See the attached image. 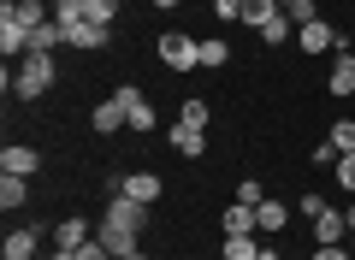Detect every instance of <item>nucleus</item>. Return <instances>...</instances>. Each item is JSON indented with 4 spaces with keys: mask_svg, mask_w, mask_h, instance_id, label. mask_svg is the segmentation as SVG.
Returning a JSON list of instances; mask_svg holds the SVG:
<instances>
[{
    "mask_svg": "<svg viewBox=\"0 0 355 260\" xmlns=\"http://www.w3.org/2000/svg\"><path fill=\"white\" fill-rule=\"evenodd\" d=\"M53 71H60L53 53H24L18 71H12V95H18V101H42V95L53 89Z\"/></svg>",
    "mask_w": 355,
    "mask_h": 260,
    "instance_id": "nucleus-1",
    "label": "nucleus"
},
{
    "mask_svg": "<svg viewBox=\"0 0 355 260\" xmlns=\"http://www.w3.org/2000/svg\"><path fill=\"white\" fill-rule=\"evenodd\" d=\"M160 65H166V71H196V65H202V36H190V30H166V36H160Z\"/></svg>",
    "mask_w": 355,
    "mask_h": 260,
    "instance_id": "nucleus-2",
    "label": "nucleus"
},
{
    "mask_svg": "<svg viewBox=\"0 0 355 260\" xmlns=\"http://www.w3.org/2000/svg\"><path fill=\"white\" fill-rule=\"evenodd\" d=\"M0 53H6V65H12V60H24V53H30V24H24V18L12 12V0L0 6Z\"/></svg>",
    "mask_w": 355,
    "mask_h": 260,
    "instance_id": "nucleus-3",
    "label": "nucleus"
},
{
    "mask_svg": "<svg viewBox=\"0 0 355 260\" xmlns=\"http://www.w3.org/2000/svg\"><path fill=\"white\" fill-rule=\"evenodd\" d=\"M113 101H119V107H125L130 130H154V107H148V101H142V89H137V83H119V89H113Z\"/></svg>",
    "mask_w": 355,
    "mask_h": 260,
    "instance_id": "nucleus-4",
    "label": "nucleus"
},
{
    "mask_svg": "<svg viewBox=\"0 0 355 260\" xmlns=\"http://www.w3.org/2000/svg\"><path fill=\"white\" fill-rule=\"evenodd\" d=\"M338 42H343V36L326 24V18H314V24L296 30V48H302V53H338Z\"/></svg>",
    "mask_w": 355,
    "mask_h": 260,
    "instance_id": "nucleus-5",
    "label": "nucleus"
},
{
    "mask_svg": "<svg viewBox=\"0 0 355 260\" xmlns=\"http://www.w3.org/2000/svg\"><path fill=\"white\" fill-rule=\"evenodd\" d=\"M119 196L154 207V201H160V172H125V177H119Z\"/></svg>",
    "mask_w": 355,
    "mask_h": 260,
    "instance_id": "nucleus-6",
    "label": "nucleus"
},
{
    "mask_svg": "<svg viewBox=\"0 0 355 260\" xmlns=\"http://www.w3.org/2000/svg\"><path fill=\"white\" fill-rule=\"evenodd\" d=\"M107 225L142 231V225H148V207H142V201H130V196H113V201H107Z\"/></svg>",
    "mask_w": 355,
    "mask_h": 260,
    "instance_id": "nucleus-7",
    "label": "nucleus"
},
{
    "mask_svg": "<svg viewBox=\"0 0 355 260\" xmlns=\"http://www.w3.org/2000/svg\"><path fill=\"white\" fill-rule=\"evenodd\" d=\"M36 243H42V231H36V225H18V231H6L0 254H6V260H36Z\"/></svg>",
    "mask_w": 355,
    "mask_h": 260,
    "instance_id": "nucleus-8",
    "label": "nucleus"
},
{
    "mask_svg": "<svg viewBox=\"0 0 355 260\" xmlns=\"http://www.w3.org/2000/svg\"><path fill=\"white\" fill-rule=\"evenodd\" d=\"M95 236L107 243V254H113V260H125V254H137V248H142V231H125V225H101Z\"/></svg>",
    "mask_w": 355,
    "mask_h": 260,
    "instance_id": "nucleus-9",
    "label": "nucleus"
},
{
    "mask_svg": "<svg viewBox=\"0 0 355 260\" xmlns=\"http://www.w3.org/2000/svg\"><path fill=\"white\" fill-rule=\"evenodd\" d=\"M0 172H12V177H30V172H42V154H36V148H24V142H12V148L0 154Z\"/></svg>",
    "mask_w": 355,
    "mask_h": 260,
    "instance_id": "nucleus-10",
    "label": "nucleus"
},
{
    "mask_svg": "<svg viewBox=\"0 0 355 260\" xmlns=\"http://www.w3.org/2000/svg\"><path fill=\"white\" fill-rule=\"evenodd\" d=\"M172 148L184 154V160H202V148H207V130H196V124H184V119H178V124H172Z\"/></svg>",
    "mask_w": 355,
    "mask_h": 260,
    "instance_id": "nucleus-11",
    "label": "nucleus"
},
{
    "mask_svg": "<svg viewBox=\"0 0 355 260\" xmlns=\"http://www.w3.org/2000/svg\"><path fill=\"white\" fill-rule=\"evenodd\" d=\"M326 89H331V95H355V60H349V53H331V77H326Z\"/></svg>",
    "mask_w": 355,
    "mask_h": 260,
    "instance_id": "nucleus-12",
    "label": "nucleus"
},
{
    "mask_svg": "<svg viewBox=\"0 0 355 260\" xmlns=\"http://www.w3.org/2000/svg\"><path fill=\"white\" fill-rule=\"evenodd\" d=\"M89 124H95L101 137H113V130H130V119H125V107H119V101H101V107L89 112Z\"/></svg>",
    "mask_w": 355,
    "mask_h": 260,
    "instance_id": "nucleus-13",
    "label": "nucleus"
},
{
    "mask_svg": "<svg viewBox=\"0 0 355 260\" xmlns=\"http://www.w3.org/2000/svg\"><path fill=\"white\" fill-rule=\"evenodd\" d=\"M284 219H291V207H284V201H261V207H254V231H266V236H279Z\"/></svg>",
    "mask_w": 355,
    "mask_h": 260,
    "instance_id": "nucleus-14",
    "label": "nucleus"
},
{
    "mask_svg": "<svg viewBox=\"0 0 355 260\" xmlns=\"http://www.w3.org/2000/svg\"><path fill=\"white\" fill-rule=\"evenodd\" d=\"M60 42H65V24H60V18H48V24L30 30V53H53Z\"/></svg>",
    "mask_w": 355,
    "mask_h": 260,
    "instance_id": "nucleus-15",
    "label": "nucleus"
},
{
    "mask_svg": "<svg viewBox=\"0 0 355 260\" xmlns=\"http://www.w3.org/2000/svg\"><path fill=\"white\" fill-rule=\"evenodd\" d=\"M219 231H225V236H243V231H254V207H243V201H231V207L219 213Z\"/></svg>",
    "mask_w": 355,
    "mask_h": 260,
    "instance_id": "nucleus-16",
    "label": "nucleus"
},
{
    "mask_svg": "<svg viewBox=\"0 0 355 260\" xmlns=\"http://www.w3.org/2000/svg\"><path fill=\"white\" fill-rule=\"evenodd\" d=\"M343 231H349V219H343L338 207H326V213L314 219V236H320V243H343Z\"/></svg>",
    "mask_w": 355,
    "mask_h": 260,
    "instance_id": "nucleus-17",
    "label": "nucleus"
},
{
    "mask_svg": "<svg viewBox=\"0 0 355 260\" xmlns=\"http://www.w3.org/2000/svg\"><path fill=\"white\" fill-rule=\"evenodd\" d=\"M279 12H284L279 0H243V24H249V30H261V24H272V18H279Z\"/></svg>",
    "mask_w": 355,
    "mask_h": 260,
    "instance_id": "nucleus-18",
    "label": "nucleus"
},
{
    "mask_svg": "<svg viewBox=\"0 0 355 260\" xmlns=\"http://www.w3.org/2000/svg\"><path fill=\"white\" fill-rule=\"evenodd\" d=\"M89 243V219H65L53 225V248H83Z\"/></svg>",
    "mask_w": 355,
    "mask_h": 260,
    "instance_id": "nucleus-19",
    "label": "nucleus"
},
{
    "mask_svg": "<svg viewBox=\"0 0 355 260\" xmlns=\"http://www.w3.org/2000/svg\"><path fill=\"white\" fill-rule=\"evenodd\" d=\"M65 42H71V48H107V30L83 18V24H71V30H65Z\"/></svg>",
    "mask_w": 355,
    "mask_h": 260,
    "instance_id": "nucleus-20",
    "label": "nucleus"
},
{
    "mask_svg": "<svg viewBox=\"0 0 355 260\" xmlns=\"http://www.w3.org/2000/svg\"><path fill=\"white\" fill-rule=\"evenodd\" d=\"M254 36H261L266 48H279V42H291V36H296V24H291V12H279L272 24H261V30H254Z\"/></svg>",
    "mask_w": 355,
    "mask_h": 260,
    "instance_id": "nucleus-21",
    "label": "nucleus"
},
{
    "mask_svg": "<svg viewBox=\"0 0 355 260\" xmlns=\"http://www.w3.org/2000/svg\"><path fill=\"white\" fill-rule=\"evenodd\" d=\"M261 248H254V231H243V236H225V248H219V260H254Z\"/></svg>",
    "mask_w": 355,
    "mask_h": 260,
    "instance_id": "nucleus-22",
    "label": "nucleus"
},
{
    "mask_svg": "<svg viewBox=\"0 0 355 260\" xmlns=\"http://www.w3.org/2000/svg\"><path fill=\"white\" fill-rule=\"evenodd\" d=\"M24 196H30V189H24V177L0 172V207H6V213H12V207H24Z\"/></svg>",
    "mask_w": 355,
    "mask_h": 260,
    "instance_id": "nucleus-23",
    "label": "nucleus"
},
{
    "mask_svg": "<svg viewBox=\"0 0 355 260\" xmlns=\"http://www.w3.org/2000/svg\"><path fill=\"white\" fill-rule=\"evenodd\" d=\"M326 142H331L338 154H355V119H338V124L326 130Z\"/></svg>",
    "mask_w": 355,
    "mask_h": 260,
    "instance_id": "nucleus-24",
    "label": "nucleus"
},
{
    "mask_svg": "<svg viewBox=\"0 0 355 260\" xmlns=\"http://www.w3.org/2000/svg\"><path fill=\"white\" fill-rule=\"evenodd\" d=\"M225 60H231V42L225 36H202V65H214V71H219Z\"/></svg>",
    "mask_w": 355,
    "mask_h": 260,
    "instance_id": "nucleus-25",
    "label": "nucleus"
},
{
    "mask_svg": "<svg viewBox=\"0 0 355 260\" xmlns=\"http://www.w3.org/2000/svg\"><path fill=\"white\" fill-rule=\"evenodd\" d=\"M83 18H89V24H101V30H113V18H119V0H89V6H83Z\"/></svg>",
    "mask_w": 355,
    "mask_h": 260,
    "instance_id": "nucleus-26",
    "label": "nucleus"
},
{
    "mask_svg": "<svg viewBox=\"0 0 355 260\" xmlns=\"http://www.w3.org/2000/svg\"><path fill=\"white\" fill-rule=\"evenodd\" d=\"M12 12H18V18H24V24H30V30H36V24H48V18H53V12H48V6H42V0H12Z\"/></svg>",
    "mask_w": 355,
    "mask_h": 260,
    "instance_id": "nucleus-27",
    "label": "nucleus"
},
{
    "mask_svg": "<svg viewBox=\"0 0 355 260\" xmlns=\"http://www.w3.org/2000/svg\"><path fill=\"white\" fill-rule=\"evenodd\" d=\"M83 6H89V0H53V18L71 30V24H83Z\"/></svg>",
    "mask_w": 355,
    "mask_h": 260,
    "instance_id": "nucleus-28",
    "label": "nucleus"
},
{
    "mask_svg": "<svg viewBox=\"0 0 355 260\" xmlns=\"http://www.w3.org/2000/svg\"><path fill=\"white\" fill-rule=\"evenodd\" d=\"M331 184H343L355 196V154H338V166H331Z\"/></svg>",
    "mask_w": 355,
    "mask_h": 260,
    "instance_id": "nucleus-29",
    "label": "nucleus"
},
{
    "mask_svg": "<svg viewBox=\"0 0 355 260\" xmlns=\"http://www.w3.org/2000/svg\"><path fill=\"white\" fill-rule=\"evenodd\" d=\"M284 12H291V24H296V30H302V24H314V18H320V6H314V0H291Z\"/></svg>",
    "mask_w": 355,
    "mask_h": 260,
    "instance_id": "nucleus-30",
    "label": "nucleus"
},
{
    "mask_svg": "<svg viewBox=\"0 0 355 260\" xmlns=\"http://www.w3.org/2000/svg\"><path fill=\"white\" fill-rule=\"evenodd\" d=\"M237 201H243V207H261V201H266L261 177H243V184H237Z\"/></svg>",
    "mask_w": 355,
    "mask_h": 260,
    "instance_id": "nucleus-31",
    "label": "nucleus"
},
{
    "mask_svg": "<svg viewBox=\"0 0 355 260\" xmlns=\"http://www.w3.org/2000/svg\"><path fill=\"white\" fill-rule=\"evenodd\" d=\"M184 124H196V130H207V101H184V112H178Z\"/></svg>",
    "mask_w": 355,
    "mask_h": 260,
    "instance_id": "nucleus-32",
    "label": "nucleus"
},
{
    "mask_svg": "<svg viewBox=\"0 0 355 260\" xmlns=\"http://www.w3.org/2000/svg\"><path fill=\"white\" fill-rule=\"evenodd\" d=\"M214 12L219 24H243V0H214Z\"/></svg>",
    "mask_w": 355,
    "mask_h": 260,
    "instance_id": "nucleus-33",
    "label": "nucleus"
},
{
    "mask_svg": "<svg viewBox=\"0 0 355 260\" xmlns=\"http://www.w3.org/2000/svg\"><path fill=\"white\" fill-rule=\"evenodd\" d=\"M308 160H314L320 172H331V166H338V148H331V142H314V154H308Z\"/></svg>",
    "mask_w": 355,
    "mask_h": 260,
    "instance_id": "nucleus-34",
    "label": "nucleus"
},
{
    "mask_svg": "<svg viewBox=\"0 0 355 260\" xmlns=\"http://www.w3.org/2000/svg\"><path fill=\"white\" fill-rule=\"evenodd\" d=\"M296 213H302V219H320V213H326V196H314V189H308V196L296 201Z\"/></svg>",
    "mask_w": 355,
    "mask_h": 260,
    "instance_id": "nucleus-35",
    "label": "nucleus"
},
{
    "mask_svg": "<svg viewBox=\"0 0 355 260\" xmlns=\"http://www.w3.org/2000/svg\"><path fill=\"white\" fill-rule=\"evenodd\" d=\"M71 254H77V260H113V254H107V243H101V236H89V243H83V248H71Z\"/></svg>",
    "mask_w": 355,
    "mask_h": 260,
    "instance_id": "nucleus-36",
    "label": "nucleus"
},
{
    "mask_svg": "<svg viewBox=\"0 0 355 260\" xmlns=\"http://www.w3.org/2000/svg\"><path fill=\"white\" fill-rule=\"evenodd\" d=\"M314 260H349V248H343V243H320Z\"/></svg>",
    "mask_w": 355,
    "mask_h": 260,
    "instance_id": "nucleus-37",
    "label": "nucleus"
},
{
    "mask_svg": "<svg viewBox=\"0 0 355 260\" xmlns=\"http://www.w3.org/2000/svg\"><path fill=\"white\" fill-rule=\"evenodd\" d=\"M343 219H349V231H355V207H349V213H343Z\"/></svg>",
    "mask_w": 355,
    "mask_h": 260,
    "instance_id": "nucleus-38",
    "label": "nucleus"
},
{
    "mask_svg": "<svg viewBox=\"0 0 355 260\" xmlns=\"http://www.w3.org/2000/svg\"><path fill=\"white\" fill-rule=\"evenodd\" d=\"M125 260H148V254H142V248H137V254H125Z\"/></svg>",
    "mask_w": 355,
    "mask_h": 260,
    "instance_id": "nucleus-39",
    "label": "nucleus"
},
{
    "mask_svg": "<svg viewBox=\"0 0 355 260\" xmlns=\"http://www.w3.org/2000/svg\"><path fill=\"white\" fill-rule=\"evenodd\" d=\"M154 6H178V0H154Z\"/></svg>",
    "mask_w": 355,
    "mask_h": 260,
    "instance_id": "nucleus-40",
    "label": "nucleus"
},
{
    "mask_svg": "<svg viewBox=\"0 0 355 260\" xmlns=\"http://www.w3.org/2000/svg\"><path fill=\"white\" fill-rule=\"evenodd\" d=\"M349 60H355V42H349Z\"/></svg>",
    "mask_w": 355,
    "mask_h": 260,
    "instance_id": "nucleus-41",
    "label": "nucleus"
},
{
    "mask_svg": "<svg viewBox=\"0 0 355 260\" xmlns=\"http://www.w3.org/2000/svg\"><path fill=\"white\" fill-rule=\"evenodd\" d=\"M279 6H291V0H279Z\"/></svg>",
    "mask_w": 355,
    "mask_h": 260,
    "instance_id": "nucleus-42",
    "label": "nucleus"
}]
</instances>
